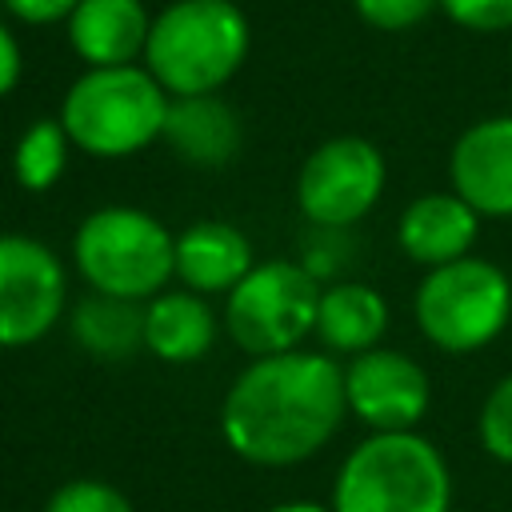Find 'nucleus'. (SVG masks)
I'll list each match as a JSON object with an SVG mask.
<instances>
[{"instance_id": "412c9836", "label": "nucleus", "mask_w": 512, "mask_h": 512, "mask_svg": "<svg viewBox=\"0 0 512 512\" xmlns=\"http://www.w3.org/2000/svg\"><path fill=\"white\" fill-rule=\"evenodd\" d=\"M44 512H132V500L108 484V480H92V476H80V480H68L60 484Z\"/></svg>"}, {"instance_id": "20e7f679", "label": "nucleus", "mask_w": 512, "mask_h": 512, "mask_svg": "<svg viewBox=\"0 0 512 512\" xmlns=\"http://www.w3.org/2000/svg\"><path fill=\"white\" fill-rule=\"evenodd\" d=\"M452 472L444 452L420 432H372L332 484V512H448Z\"/></svg>"}, {"instance_id": "5701e85b", "label": "nucleus", "mask_w": 512, "mask_h": 512, "mask_svg": "<svg viewBox=\"0 0 512 512\" xmlns=\"http://www.w3.org/2000/svg\"><path fill=\"white\" fill-rule=\"evenodd\" d=\"M440 16L476 36L512 32V0H440Z\"/></svg>"}, {"instance_id": "9b49d317", "label": "nucleus", "mask_w": 512, "mask_h": 512, "mask_svg": "<svg viewBox=\"0 0 512 512\" xmlns=\"http://www.w3.org/2000/svg\"><path fill=\"white\" fill-rule=\"evenodd\" d=\"M448 188L484 220H512V112L480 116L452 140Z\"/></svg>"}, {"instance_id": "6ab92c4d", "label": "nucleus", "mask_w": 512, "mask_h": 512, "mask_svg": "<svg viewBox=\"0 0 512 512\" xmlns=\"http://www.w3.org/2000/svg\"><path fill=\"white\" fill-rule=\"evenodd\" d=\"M68 132L60 120H32L12 148V176L24 192H48L68 168Z\"/></svg>"}, {"instance_id": "f257e3e1", "label": "nucleus", "mask_w": 512, "mask_h": 512, "mask_svg": "<svg viewBox=\"0 0 512 512\" xmlns=\"http://www.w3.org/2000/svg\"><path fill=\"white\" fill-rule=\"evenodd\" d=\"M348 416L344 368L328 352L256 356L228 388L220 432L228 448L260 468L316 456Z\"/></svg>"}, {"instance_id": "a211bd4d", "label": "nucleus", "mask_w": 512, "mask_h": 512, "mask_svg": "<svg viewBox=\"0 0 512 512\" xmlns=\"http://www.w3.org/2000/svg\"><path fill=\"white\" fill-rule=\"evenodd\" d=\"M72 336L96 360H124L144 348V308L136 300L92 292L72 312Z\"/></svg>"}, {"instance_id": "a878e982", "label": "nucleus", "mask_w": 512, "mask_h": 512, "mask_svg": "<svg viewBox=\"0 0 512 512\" xmlns=\"http://www.w3.org/2000/svg\"><path fill=\"white\" fill-rule=\"evenodd\" d=\"M268 512H332V504L324 508V504H316V500H284V504H276V508H268Z\"/></svg>"}, {"instance_id": "39448f33", "label": "nucleus", "mask_w": 512, "mask_h": 512, "mask_svg": "<svg viewBox=\"0 0 512 512\" xmlns=\"http://www.w3.org/2000/svg\"><path fill=\"white\" fill-rule=\"evenodd\" d=\"M80 276L120 300H152L176 276V236L144 208L108 204L80 220L72 236Z\"/></svg>"}, {"instance_id": "6e6552de", "label": "nucleus", "mask_w": 512, "mask_h": 512, "mask_svg": "<svg viewBox=\"0 0 512 512\" xmlns=\"http://www.w3.org/2000/svg\"><path fill=\"white\" fill-rule=\"evenodd\" d=\"M388 164L368 136H332L308 152L296 176V204L312 228H352L384 196Z\"/></svg>"}, {"instance_id": "2eb2a0df", "label": "nucleus", "mask_w": 512, "mask_h": 512, "mask_svg": "<svg viewBox=\"0 0 512 512\" xmlns=\"http://www.w3.org/2000/svg\"><path fill=\"white\" fill-rule=\"evenodd\" d=\"M240 116L228 100L212 96H172L164 120V144L192 168H224L240 152Z\"/></svg>"}, {"instance_id": "f3484780", "label": "nucleus", "mask_w": 512, "mask_h": 512, "mask_svg": "<svg viewBox=\"0 0 512 512\" xmlns=\"http://www.w3.org/2000/svg\"><path fill=\"white\" fill-rule=\"evenodd\" d=\"M216 344V316L204 304V296L180 288L160 292L144 308V348L168 364H192L204 360Z\"/></svg>"}, {"instance_id": "aec40b11", "label": "nucleus", "mask_w": 512, "mask_h": 512, "mask_svg": "<svg viewBox=\"0 0 512 512\" xmlns=\"http://www.w3.org/2000/svg\"><path fill=\"white\" fill-rule=\"evenodd\" d=\"M476 436L492 460L512 468V372L488 388V396L476 412Z\"/></svg>"}, {"instance_id": "393cba45", "label": "nucleus", "mask_w": 512, "mask_h": 512, "mask_svg": "<svg viewBox=\"0 0 512 512\" xmlns=\"http://www.w3.org/2000/svg\"><path fill=\"white\" fill-rule=\"evenodd\" d=\"M24 76V52H20V40L12 36V28L0 20V100L16 92Z\"/></svg>"}, {"instance_id": "1a4fd4ad", "label": "nucleus", "mask_w": 512, "mask_h": 512, "mask_svg": "<svg viewBox=\"0 0 512 512\" xmlns=\"http://www.w3.org/2000/svg\"><path fill=\"white\" fill-rule=\"evenodd\" d=\"M60 256L16 232H0V348H24L48 336L64 312Z\"/></svg>"}, {"instance_id": "4468645a", "label": "nucleus", "mask_w": 512, "mask_h": 512, "mask_svg": "<svg viewBox=\"0 0 512 512\" xmlns=\"http://www.w3.org/2000/svg\"><path fill=\"white\" fill-rule=\"evenodd\" d=\"M252 268V244L228 220H196L176 236V280L196 296H228Z\"/></svg>"}, {"instance_id": "f8f14e48", "label": "nucleus", "mask_w": 512, "mask_h": 512, "mask_svg": "<svg viewBox=\"0 0 512 512\" xmlns=\"http://www.w3.org/2000/svg\"><path fill=\"white\" fill-rule=\"evenodd\" d=\"M480 212L464 204L452 188L448 192H424L408 200L396 224V244L400 252L420 264V268H440L460 256H472L480 240Z\"/></svg>"}, {"instance_id": "7ed1b4c3", "label": "nucleus", "mask_w": 512, "mask_h": 512, "mask_svg": "<svg viewBox=\"0 0 512 512\" xmlns=\"http://www.w3.org/2000/svg\"><path fill=\"white\" fill-rule=\"evenodd\" d=\"M168 104L172 96L144 64L84 68L68 84L56 120L64 124L72 148L96 160H120L164 140Z\"/></svg>"}, {"instance_id": "4be33fe9", "label": "nucleus", "mask_w": 512, "mask_h": 512, "mask_svg": "<svg viewBox=\"0 0 512 512\" xmlns=\"http://www.w3.org/2000/svg\"><path fill=\"white\" fill-rule=\"evenodd\" d=\"M352 12L376 32H412L440 12V0H352Z\"/></svg>"}, {"instance_id": "f03ea898", "label": "nucleus", "mask_w": 512, "mask_h": 512, "mask_svg": "<svg viewBox=\"0 0 512 512\" xmlns=\"http://www.w3.org/2000/svg\"><path fill=\"white\" fill-rule=\"evenodd\" d=\"M252 52V24L236 0H172L152 16L144 68L168 96L220 92Z\"/></svg>"}, {"instance_id": "b1692460", "label": "nucleus", "mask_w": 512, "mask_h": 512, "mask_svg": "<svg viewBox=\"0 0 512 512\" xmlns=\"http://www.w3.org/2000/svg\"><path fill=\"white\" fill-rule=\"evenodd\" d=\"M0 4H4V12L16 16L20 24L48 28V24H64L80 0H0Z\"/></svg>"}, {"instance_id": "9d476101", "label": "nucleus", "mask_w": 512, "mask_h": 512, "mask_svg": "<svg viewBox=\"0 0 512 512\" xmlns=\"http://www.w3.org/2000/svg\"><path fill=\"white\" fill-rule=\"evenodd\" d=\"M344 400L372 432H416L432 408V384L408 352L368 348L344 368Z\"/></svg>"}, {"instance_id": "dca6fc26", "label": "nucleus", "mask_w": 512, "mask_h": 512, "mask_svg": "<svg viewBox=\"0 0 512 512\" xmlns=\"http://www.w3.org/2000/svg\"><path fill=\"white\" fill-rule=\"evenodd\" d=\"M388 332V300L360 280H336L320 292L316 308V336L328 352L360 356L368 348H380Z\"/></svg>"}, {"instance_id": "ddd939ff", "label": "nucleus", "mask_w": 512, "mask_h": 512, "mask_svg": "<svg viewBox=\"0 0 512 512\" xmlns=\"http://www.w3.org/2000/svg\"><path fill=\"white\" fill-rule=\"evenodd\" d=\"M148 32L152 12L144 0H80L64 20V36L88 68L144 64Z\"/></svg>"}, {"instance_id": "0eeeda50", "label": "nucleus", "mask_w": 512, "mask_h": 512, "mask_svg": "<svg viewBox=\"0 0 512 512\" xmlns=\"http://www.w3.org/2000/svg\"><path fill=\"white\" fill-rule=\"evenodd\" d=\"M320 292V280L304 264L264 260L228 292L224 328L252 360L292 352L308 332H316Z\"/></svg>"}, {"instance_id": "423d86ee", "label": "nucleus", "mask_w": 512, "mask_h": 512, "mask_svg": "<svg viewBox=\"0 0 512 512\" xmlns=\"http://www.w3.org/2000/svg\"><path fill=\"white\" fill-rule=\"evenodd\" d=\"M412 316L432 348L448 356L480 352L512 320V280L496 260L476 252L460 256L424 272L412 296Z\"/></svg>"}]
</instances>
